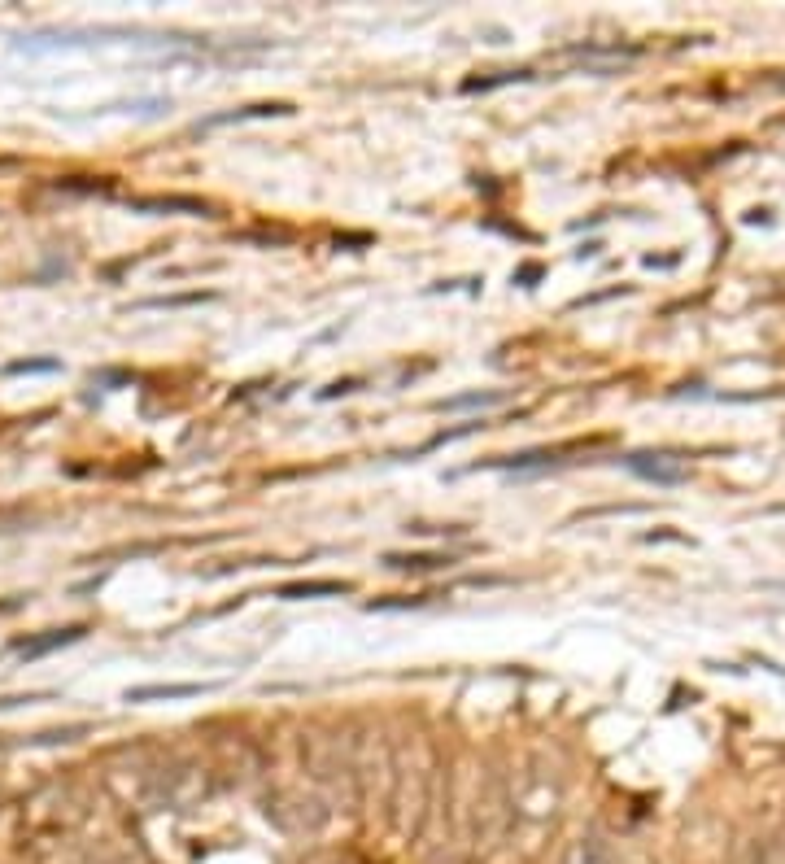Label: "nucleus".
<instances>
[{
  "label": "nucleus",
  "mask_w": 785,
  "mask_h": 864,
  "mask_svg": "<svg viewBox=\"0 0 785 864\" xmlns=\"http://www.w3.org/2000/svg\"><path fill=\"white\" fill-rule=\"evenodd\" d=\"M389 568H397V572H437V568H450V555H389L384 559Z\"/></svg>",
  "instance_id": "obj_6"
},
{
  "label": "nucleus",
  "mask_w": 785,
  "mask_h": 864,
  "mask_svg": "<svg viewBox=\"0 0 785 864\" xmlns=\"http://www.w3.org/2000/svg\"><path fill=\"white\" fill-rule=\"evenodd\" d=\"M62 363L57 358H22V363H9L5 376H44V371H57Z\"/></svg>",
  "instance_id": "obj_8"
},
{
  "label": "nucleus",
  "mask_w": 785,
  "mask_h": 864,
  "mask_svg": "<svg viewBox=\"0 0 785 864\" xmlns=\"http://www.w3.org/2000/svg\"><path fill=\"white\" fill-rule=\"evenodd\" d=\"M219 690L214 681H184V686H136L127 690V703H153V699H197V694Z\"/></svg>",
  "instance_id": "obj_2"
},
{
  "label": "nucleus",
  "mask_w": 785,
  "mask_h": 864,
  "mask_svg": "<svg viewBox=\"0 0 785 864\" xmlns=\"http://www.w3.org/2000/svg\"><path fill=\"white\" fill-rule=\"evenodd\" d=\"M267 114H293L288 105H249V110H236V114H219V118H205V127H223V123H245V118H267Z\"/></svg>",
  "instance_id": "obj_7"
},
{
  "label": "nucleus",
  "mask_w": 785,
  "mask_h": 864,
  "mask_svg": "<svg viewBox=\"0 0 785 864\" xmlns=\"http://www.w3.org/2000/svg\"><path fill=\"white\" fill-rule=\"evenodd\" d=\"M341 594H354V585L349 581H293L275 590V598H288V603H301V598H341Z\"/></svg>",
  "instance_id": "obj_3"
},
{
  "label": "nucleus",
  "mask_w": 785,
  "mask_h": 864,
  "mask_svg": "<svg viewBox=\"0 0 785 864\" xmlns=\"http://www.w3.org/2000/svg\"><path fill=\"white\" fill-rule=\"evenodd\" d=\"M502 402V393L498 389H485V393H463V398H441V402H432V411H485V406H498Z\"/></svg>",
  "instance_id": "obj_5"
},
{
  "label": "nucleus",
  "mask_w": 785,
  "mask_h": 864,
  "mask_svg": "<svg viewBox=\"0 0 785 864\" xmlns=\"http://www.w3.org/2000/svg\"><path fill=\"white\" fill-rule=\"evenodd\" d=\"M83 624H75V629H53V633H44V638H31V642H18V655L22 659H40V655H48V651H57V646H70V642H79L83 638Z\"/></svg>",
  "instance_id": "obj_4"
},
{
  "label": "nucleus",
  "mask_w": 785,
  "mask_h": 864,
  "mask_svg": "<svg viewBox=\"0 0 785 864\" xmlns=\"http://www.w3.org/2000/svg\"><path fill=\"white\" fill-rule=\"evenodd\" d=\"M628 472L646 476V480H659V485H676L685 480V463H676L672 454H628Z\"/></svg>",
  "instance_id": "obj_1"
}]
</instances>
